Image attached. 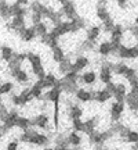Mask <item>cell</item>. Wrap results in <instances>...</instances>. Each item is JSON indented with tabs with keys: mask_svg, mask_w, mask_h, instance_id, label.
Segmentation results:
<instances>
[{
	"mask_svg": "<svg viewBox=\"0 0 138 150\" xmlns=\"http://www.w3.org/2000/svg\"><path fill=\"white\" fill-rule=\"evenodd\" d=\"M112 64L113 63H104L101 64V68H100V74H98V79L101 83H105V85H109L112 82V74H113V71H112Z\"/></svg>",
	"mask_w": 138,
	"mask_h": 150,
	"instance_id": "1",
	"label": "cell"
},
{
	"mask_svg": "<svg viewBox=\"0 0 138 150\" xmlns=\"http://www.w3.org/2000/svg\"><path fill=\"white\" fill-rule=\"evenodd\" d=\"M61 11L64 13V17L66 18V21H73L75 18H77V11H76V6L73 1H61Z\"/></svg>",
	"mask_w": 138,
	"mask_h": 150,
	"instance_id": "2",
	"label": "cell"
},
{
	"mask_svg": "<svg viewBox=\"0 0 138 150\" xmlns=\"http://www.w3.org/2000/svg\"><path fill=\"white\" fill-rule=\"evenodd\" d=\"M117 57H120L123 60L138 59V45H135V46H124L123 45L120 50L117 52Z\"/></svg>",
	"mask_w": 138,
	"mask_h": 150,
	"instance_id": "3",
	"label": "cell"
},
{
	"mask_svg": "<svg viewBox=\"0 0 138 150\" xmlns=\"http://www.w3.org/2000/svg\"><path fill=\"white\" fill-rule=\"evenodd\" d=\"M33 127H37L43 131H50V118H48L47 114L42 112V114L35 115V118L32 120V128Z\"/></svg>",
	"mask_w": 138,
	"mask_h": 150,
	"instance_id": "4",
	"label": "cell"
},
{
	"mask_svg": "<svg viewBox=\"0 0 138 150\" xmlns=\"http://www.w3.org/2000/svg\"><path fill=\"white\" fill-rule=\"evenodd\" d=\"M123 112H124V103H119V102L112 103L111 110H109V114H111V120L113 121V124L120 121Z\"/></svg>",
	"mask_w": 138,
	"mask_h": 150,
	"instance_id": "5",
	"label": "cell"
},
{
	"mask_svg": "<svg viewBox=\"0 0 138 150\" xmlns=\"http://www.w3.org/2000/svg\"><path fill=\"white\" fill-rule=\"evenodd\" d=\"M95 14H97V17H98V20H100L102 24L106 21H109V20H112L111 13H109V10L106 8V1H100V3L97 4Z\"/></svg>",
	"mask_w": 138,
	"mask_h": 150,
	"instance_id": "6",
	"label": "cell"
},
{
	"mask_svg": "<svg viewBox=\"0 0 138 150\" xmlns=\"http://www.w3.org/2000/svg\"><path fill=\"white\" fill-rule=\"evenodd\" d=\"M48 142H50V138H48L47 135L35 131L28 143H31V145H33V146H47Z\"/></svg>",
	"mask_w": 138,
	"mask_h": 150,
	"instance_id": "7",
	"label": "cell"
},
{
	"mask_svg": "<svg viewBox=\"0 0 138 150\" xmlns=\"http://www.w3.org/2000/svg\"><path fill=\"white\" fill-rule=\"evenodd\" d=\"M76 100L80 103H89L91 100H94V92L93 91H87L84 88H79L76 93H75Z\"/></svg>",
	"mask_w": 138,
	"mask_h": 150,
	"instance_id": "8",
	"label": "cell"
},
{
	"mask_svg": "<svg viewBox=\"0 0 138 150\" xmlns=\"http://www.w3.org/2000/svg\"><path fill=\"white\" fill-rule=\"evenodd\" d=\"M61 93H62V89H61V88H53V89H50L47 93H44L43 100H44V102H51L53 104L59 103Z\"/></svg>",
	"mask_w": 138,
	"mask_h": 150,
	"instance_id": "9",
	"label": "cell"
},
{
	"mask_svg": "<svg viewBox=\"0 0 138 150\" xmlns=\"http://www.w3.org/2000/svg\"><path fill=\"white\" fill-rule=\"evenodd\" d=\"M126 33V29L123 28V25L120 24H116L113 31L111 32V42L112 43H122L123 42V36ZM123 45V43H122Z\"/></svg>",
	"mask_w": 138,
	"mask_h": 150,
	"instance_id": "10",
	"label": "cell"
},
{
	"mask_svg": "<svg viewBox=\"0 0 138 150\" xmlns=\"http://www.w3.org/2000/svg\"><path fill=\"white\" fill-rule=\"evenodd\" d=\"M18 35L21 38L22 40H25V42H32L33 39L36 38V31H35V27H24L21 28L20 31H18Z\"/></svg>",
	"mask_w": 138,
	"mask_h": 150,
	"instance_id": "11",
	"label": "cell"
},
{
	"mask_svg": "<svg viewBox=\"0 0 138 150\" xmlns=\"http://www.w3.org/2000/svg\"><path fill=\"white\" fill-rule=\"evenodd\" d=\"M18 118H20L18 111H17V110H11L10 114H8V117H7V120L3 122V127L6 128V131H10V129H13L14 127H17Z\"/></svg>",
	"mask_w": 138,
	"mask_h": 150,
	"instance_id": "12",
	"label": "cell"
},
{
	"mask_svg": "<svg viewBox=\"0 0 138 150\" xmlns=\"http://www.w3.org/2000/svg\"><path fill=\"white\" fill-rule=\"evenodd\" d=\"M127 86L124 83H116V92H115V100L119 103H124L126 102V96H127Z\"/></svg>",
	"mask_w": 138,
	"mask_h": 150,
	"instance_id": "13",
	"label": "cell"
},
{
	"mask_svg": "<svg viewBox=\"0 0 138 150\" xmlns=\"http://www.w3.org/2000/svg\"><path fill=\"white\" fill-rule=\"evenodd\" d=\"M89 64H90V60L87 59L86 56L80 54V56H77V57H76V60L73 61V71L80 72V71L84 70L86 67H89Z\"/></svg>",
	"mask_w": 138,
	"mask_h": 150,
	"instance_id": "14",
	"label": "cell"
},
{
	"mask_svg": "<svg viewBox=\"0 0 138 150\" xmlns=\"http://www.w3.org/2000/svg\"><path fill=\"white\" fill-rule=\"evenodd\" d=\"M101 29L102 28L100 25H93L87 29V33H86V38H87V40L91 43H95V40L100 38L101 35Z\"/></svg>",
	"mask_w": 138,
	"mask_h": 150,
	"instance_id": "15",
	"label": "cell"
},
{
	"mask_svg": "<svg viewBox=\"0 0 138 150\" xmlns=\"http://www.w3.org/2000/svg\"><path fill=\"white\" fill-rule=\"evenodd\" d=\"M94 92V100L98 103H106L108 100H111L112 97V93L106 91V89H98V91H93Z\"/></svg>",
	"mask_w": 138,
	"mask_h": 150,
	"instance_id": "16",
	"label": "cell"
},
{
	"mask_svg": "<svg viewBox=\"0 0 138 150\" xmlns=\"http://www.w3.org/2000/svg\"><path fill=\"white\" fill-rule=\"evenodd\" d=\"M68 115L72 121L73 120H80L83 117V108L80 107L79 104H70L68 110Z\"/></svg>",
	"mask_w": 138,
	"mask_h": 150,
	"instance_id": "17",
	"label": "cell"
},
{
	"mask_svg": "<svg viewBox=\"0 0 138 150\" xmlns=\"http://www.w3.org/2000/svg\"><path fill=\"white\" fill-rule=\"evenodd\" d=\"M126 104L127 107L134 112H138V96L137 95H133L131 92H128L127 96H126Z\"/></svg>",
	"mask_w": 138,
	"mask_h": 150,
	"instance_id": "18",
	"label": "cell"
},
{
	"mask_svg": "<svg viewBox=\"0 0 138 150\" xmlns=\"http://www.w3.org/2000/svg\"><path fill=\"white\" fill-rule=\"evenodd\" d=\"M66 138H68V143H69V146H70L72 149H75V147H80L82 142H83L82 136H80L77 132H75V131L66 135Z\"/></svg>",
	"mask_w": 138,
	"mask_h": 150,
	"instance_id": "19",
	"label": "cell"
},
{
	"mask_svg": "<svg viewBox=\"0 0 138 150\" xmlns=\"http://www.w3.org/2000/svg\"><path fill=\"white\" fill-rule=\"evenodd\" d=\"M40 39H42V43L47 45L48 47H51V49L58 47V38L55 36V35H53L51 32H48L47 35H44V36L40 38Z\"/></svg>",
	"mask_w": 138,
	"mask_h": 150,
	"instance_id": "20",
	"label": "cell"
},
{
	"mask_svg": "<svg viewBox=\"0 0 138 150\" xmlns=\"http://www.w3.org/2000/svg\"><path fill=\"white\" fill-rule=\"evenodd\" d=\"M98 79V75L95 71H86L84 74H82V82L86 85H94Z\"/></svg>",
	"mask_w": 138,
	"mask_h": 150,
	"instance_id": "21",
	"label": "cell"
},
{
	"mask_svg": "<svg viewBox=\"0 0 138 150\" xmlns=\"http://www.w3.org/2000/svg\"><path fill=\"white\" fill-rule=\"evenodd\" d=\"M14 50L10 47V46H1L0 47V59L3 60V61H7V63H10L11 60L14 59Z\"/></svg>",
	"mask_w": 138,
	"mask_h": 150,
	"instance_id": "22",
	"label": "cell"
},
{
	"mask_svg": "<svg viewBox=\"0 0 138 150\" xmlns=\"http://www.w3.org/2000/svg\"><path fill=\"white\" fill-rule=\"evenodd\" d=\"M98 121H100V118L98 117H91V118H89L87 121H84L86 134L89 135V136L95 132V128H97V125H98Z\"/></svg>",
	"mask_w": 138,
	"mask_h": 150,
	"instance_id": "23",
	"label": "cell"
},
{
	"mask_svg": "<svg viewBox=\"0 0 138 150\" xmlns=\"http://www.w3.org/2000/svg\"><path fill=\"white\" fill-rule=\"evenodd\" d=\"M58 71L62 75H66L68 72L73 71V63L70 61V59H68V57H66L62 63H59V64H58Z\"/></svg>",
	"mask_w": 138,
	"mask_h": 150,
	"instance_id": "24",
	"label": "cell"
},
{
	"mask_svg": "<svg viewBox=\"0 0 138 150\" xmlns=\"http://www.w3.org/2000/svg\"><path fill=\"white\" fill-rule=\"evenodd\" d=\"M98 53L101 54L102 57H106V56H109V54L113 53V49H112L111 40H109V42L100 43V46H98Z\"/></svg>",
	"mask_w": 138,
	"mask_h": 150,
	"instance_id": "25",
	"label": "cell"
},
{
	"mask_svg": "<svg viewBox=\"0 0 138 150\" xmlns=\"http://www.w3.org/2000/svg\"><path fill=\"white\" fill-rule=\"evenodd\" d=\"M20 97H21V103L22 106H26L28 103H31L32 100H35L32 96V93H31V88H24L20 93Z\"/></svg>",
	"mask_w": 138,
	"mask_h": 150,
	"instance_id": "26",
	"label": "cell"
},
{
	"mask_svg": "<svg viewBox=\"0 0 138 150\" xmlns=\"http://www.w3.org/2000/svg\"><path fill=\"white\" fill-rule=\"evenodd\" d=\"M0 17L3 20H8V18H13L10 11V3L7 1H0Z\"/></svg>",
	"mask_w": 138,
	"mask_h": 150,
	"instance_id": "27",
	"label": "cell"
},
{
	"mask_svg": "<svg viewBox=\"0 0 138 150\" xmlns=\"http://www.w3.org/2000/svg\"><path fill=\"white\" fill-rule=\"evenodd\" d=\"M65 59H66V56H65L64 49L61 47V46L53 49V60L55 61V63H58L59 64V63H62Z\"/></svg>",
	"mask_w": 138,
	"mask_h": 150,
	"instance_id": "28",
	"label": "cell"
},
{
	"mask_svg": "<svg viewBox=\"0 0 138 150\" xmlns=\"http://www.w3.org/2000/svg\"><path fill=\"white\" fill-rule=\"evenodd\" d=\"M17 127L22 131H28L32 128V120H29L28 117H20L17 121Z\"/></svg>",
	"mask_w": 138,
	"mask_h": 150,
	"instance_id": "29",
	"label": "cell"
},
{
	"mask_svg": "<svg viewBox=\"0 0 138 150\" xmlns=\"http://www.w3.org/2000/svg\"><path fill=\"white\" fill-rule=\"evenodd\" d=\"M14 78H15V81L18 82V83H28L29 82V74H28L26 71H24V70H21V71H18L15 75H14Z\"/></svg>",
	"mask_w": 138,
	"mask_h": 150,
	"instance_id": "30",
	"label": "cell"
},
{
	"mask_svg": "<svg viewBox=\"0 0 138 150\" xmlns=\"http://www.w3.org/2000/svg\"><path fill=\"white\" fill-rule=\"evenodd\" d=\"M13 89H14V85H13V82H10V81L1 82V85H0V96L11 93V92H13Z\"/></svg>",
	"mask_w": 138,
	"mask_h": 150,
	"instance_id": "31",
	"label": "cell"
},
{
	"mask_svg": "<svg viewBox=\"0 0 138 150\" xmlns=\"http://www.w3.org/2000/svg\"><path fill=\"white\" fill-rule=\"evenodd\" d=\"M35 31H36V36L43 38L44 35H47V33H48L47 24H46V22H40V24L35 25Z\"/></svg>",
	"mask_w": 138,
	"mask_h": 150,
	"instance_id": "32",
	"label": "cell"
},
{
	"mask_svg": "<svg viewBox=\"0 0 138 150\" xmlns=\"http://www.w3.org/2000/svg\"><path fill=\"white\" fill-rule=\"evenodd\" d=\"M32 72L33 75H36L37 81L39 79H44L46 78V71H44V68H43V65H32Z\"/></svg>",
	"mask_w": 138,
	"mask_h": 150,
	"instance_id": "33",
	"label": "cell"
},
{
	"mask_svg": "<svg viewBox=\"0 0 138 150\" xmlns=\"http://www.w3.org/2000/svg\"><path fill=\"white\" fill-rule=\"evenodd\" d=\"M72 128H73L75 132H86V125H84V121H82V118L80 120H73L72 121Z\"/></svg>",
	"mask_w": 138,
	"mask_h": 150,
	"instance_id": "34",
	"label": "cell"
},
{
	"mask_svg": "<svg viewBox=\"0 0 138 150\" xmlns=\"http://www.w3.org/2000/svg\"><path fill=\"white\" fill-rule=\"evenodd\" d=\"M28 61L31 63V65H42V57L32 52L28 53Z\"/></svg>",
	"mask_w": 138,
	"mask_h": 150,
	"instance_id": "35",
	"label": "cell"
},
{
	"mask_svg": "<svg viewBox=\"0 0 138 150\" xmlns=\"http://www.w3.org/2000/svg\"><path fill=\"white\" fill-rule=\"evenodd\" d=\"M31 93H32L33 99H43V96H44L43 95V89L40 86H37L36 83L31 86Z\"/></svg>",
	"mask_w": 138,
	"mask_h": 150,
	"instance_id": "36",
	"label": "cell"
},
{
	"mask_svg": "<svg viewBox=\"0 0 138 150\" xmlns=\"http://www.w3.org/2000/svg\"><path fill=\"white\" fill-rule=\"evenodd\" d=\"M124 142H127V143H134V145H137L138 143V132L137 131H130L128 135L126 136V139Z\"/></svg>",
	"mask_w": 138,
	"mask_h": 150,
	"instance_id": "37",
	"label": "cell"
},
{
	"mask_svg": "<svg viewBox=\"0 0 138 150\" xmlns=\"http://www.w3.org/2000/svg\"><path fill=\"white\" fill-rule=\"evenodd\" d=\"M8 114H10V111L7 110V107H6L4 103H3V104H0V121H1V122H4L6 120H7Z\"/></svg>",
	"mask_w": 138,
	"mask_h": 150,
	"instance_id": "38",
	"label": "cell"
},
{
	"mask_svg": "<svg viewBox=\"0 0 138 150\" xmlns=\"http://www.w3.org/2000/svg\"><path fill=\"white\" fill-rule=\"evenodd\" d=\"M115 25H116V24H115V22H113V20H109V21H106V22H104V24H102V29H104V31H105V32H108V33H111L112 31H113V28H115Z\"/></svg>",
	"mask_w": 138,
	"mask_h": 150,
	"instance_id": "39",
	"label": "cell"
},
{
	"mask_svg": "<svg viewBox=\"0 0 138 150\" xmlns=\"http://www.w3.org/2000/svg\"><path fill=\"white\" fill-rule=\"evenodd\" d=\"M18 146H20V140L18 139H13L10 140L7 146H6V150H18Z\"/></svg>",
	"mask_w": 138,
	"mask_h": 150,
	"instance_id": "40",
	"label": "cell"
},
{
	"mask_svg": "<svg viewBox=\"0 0 138 150\" xmlns=\"http://www.w3.org/2000/svg\"><path fill=\"white\" fill-rule=\"evenodd\" d=\"M10 100H11V104L13 106H22V103H21V97H20V95H15V93H13L10 97Z\"/></svg>",
	"mask_w": 138,
	"mask_h": 150,
	"instance_id": "41",
	"label": "cell"
},
{
	"mask_svg": "<svg viewBox=\"0 0 138 150\" xmlns=\"http://www.w3.org/2000/svg\"><path fill=\"white\" fill-rule=\"evenodd\" d=\"M105 89H106L108 92H109V93H112V96H113V95H115V92H116V83L111 82L109 85H106V86H105Z\"/></svg>",
	"mask_w": 138,
	"mask_h": 150,
	"instance_id": "42",
	"label": "cell"
},
{
	"mask_svg": "<svg viewBox=\"0 0 138 150\" xmlns=\"http://www.w3.org/2000/svg\"><path fill=\"white\" fill-rule=\"evenodd\" d=\"M117 6H119L120 8H126V7L128 6V3L127 1H124V0H119V1H117Z\"/></svg>",
	"mask_w": 138,
	"mask_h": 150,
	"instance_id": "43",
	"label": "cell"
},
{
	"mask_svg": "<svg viewBox=\"0 0 138 150\" xmlns=\"http://www.w3.org/2000/svg\"><path fill=\"white\" fill-rule=\"evenodd\" d=\"M4 132H7V131H6V128L3 127V124H1V125H0V139H1V136L4 135Z\"/></svg>",
	"mask_w": 138,
	"mask_h": 150,
	"instance_id": "44",
	"label": "cell"
},
{
	"mask_svg": "<svg viewBox=\"0 0 138 150\" xmlns=\"http://www.w3.org/2000/svg\"><path fill=\"white\" fill-rule=\"evenodd\" d=\"M55 150H72L70 147H57L55 146Z\"/></svg>",
	"mask_w": 138,
	"mask_h": 150,
	"instance_id": "45",
	"label": "cell"
},
{
	"mask_svg": "<svg viewBox=\"0 0 138 150\" xmlns=\"http://www.w3.org/2000/svg\"><path fill=\"white\" fill-rule=\"evenodd\" d=\"M134 25H137V27H138V16L135 17V20H134Z\"/></svg>",
	"mask_w": 138,
	"mask_h": 150,
	"instance_id": "46",
	"label": "cell"
},
{
	"mask_svg": "<svg viewBox=\"0 0 138 150\" xmlns=\"http://www.w3.org/2000/svg\"><path fill=\"white\" fill-rule=\"evenodd\" d=\"M43 150H55V147H44Z\"/></svg>",
	"mask_w": 138,
	"mask_h": 150,
	"instance_id": "47",
	"label": "cell"
}]
</instances>
